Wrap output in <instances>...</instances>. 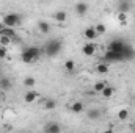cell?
Returning a JSON list of instances; mask_svg holds the SVG:
<instances>
[{"mask_svg":"<svg viewBox=\"0 0 135 133\" xmlns=\"http://www.w3.org/2000/svg\"><path fill=\"white\" fill-rule=\"evenodd\" d=\"M42 47H36V45H30V47H25L21 55H19V60L24 63V64H32L36 63L41 57H42Z\"/></svg>","mask_w":135,"mask_h":133,"instance_id":"cell-1","label":"cell"},{"mask_svg":"<svg viewBox=\"0 0 135 133\" xmlns=\"http://www.w3.org/2000/svg\"><path fill=\"white\" fill-rule=\"evenodd\" d=\"M61 49H63V45H61V41H58V39H50V41H47L44 45H42V53L46 55V57H55V55H58L60 52H61Z\"/></svg>","mask_w":135,"mask_h":133,"instance_id":"cell-2","label":"cell"},{"mask_svg":"<svg viewBox=\"0 0 135 133\" xmlns=\"http://www.w3.org/2000/svg\"><path fill=\"white\" fill-rule=\"evenodd\" d=\"M2 22H3V25H5V27L16 28V27H19V25H21L22 17H21V14H17V13H6V14L2 17Z\"/></svg>","mask_w":135,"mask_h":133,"instance_id":"cell-3","label":"cell"},{"mask_svg":"<svg viewBox=\"0 0 135 133\" xmlns=\"http://www.w3.org/2000/svg\"><path fill=\"white\" fill-rule=\"evenodd\" d=\"M102 60H104L105 63H121V61H124L123 53H119V52H113V50H108V49L105 50Z\"/></svg>","mask_w":135,"mask_h":133,"instance_id":"cell-4","label":"cell"},{"mask_svg":"<svg viewBox=\"0 0 135 133\" xmlns=\"http://www.w3.org/2000/svg\"><path fill=\"white\" fill-rule=\"evenodd\" d=\"M98 52V44L94 41H88L82 45V55L85 57H94Z\"/></svg>","mask_w":135,"mask_h":133,"instance_id":"cell-5","label":"cell"},{"mask_svg":"<svg viewBox=\"0 0 135 133\" xmlns=\"http://www.w3.org/2000/svg\"><path fill=\"white\" fill-rule=\"evenodd\" d=\"M127 45V42H124L123 39H112L108 44H107V49L108 50H113V52H119V53H123V50H124V47Z\"/></svg>","mask_w":135,"mask_h":133,"instance_id":"cell-6","label":"cell"},{"mask_svg":"<svg viewBox=\"0 0 135 133\" xmlns=\"http://www.w3.org/2000/svg\"><path fill=\"white\" fill-rule=\"evenodd\" d=\"M38 99H39V93L35 91L33 88H32V89H27L25 94H24V102H25V103H35Z\"/></svg>","mask_w":135,"mask_h":133,"instance_id":"cell-7","label":"cell"},{"mask_svg":"<svg viewBox=\"0 0 135 133\" xmlns=\"http://www.w3.org/2000/svg\"><path fill=\"white\" fill-rule=\"evenodd\" d=\"M132 6H134L132 0H118V3H116L118 11H123V13H131Z\"/></svg>","mask_w":135,"mask_h":133,"instance_id":"cell-8","label":"cell"},{"mask_svg":"<svg viewBox=\"0 0 135 133\" xmlns=\"http://www.w3.org/2000/svg\"><path fill=\"white\" fill-rule=\"evenodd\" d=\"M88 9H90V6H88V3H85V2H77V3H75V6H74L75 14H77V16H80V17H83V16L88 13Z\"/></svg>","mask_w":135,"mask_h":133,"instance_id":"cell-9","label":"cell"},{"mask_svg":"<svg viewBox=\"0 0 135 133\" xmlns=\"http://www.w3.org/2000/svg\"><path fill=\"white\" fill-rule=\"evenodd\" d=\"M54 21L57 22V24H65L68 21V13L65 9H58V11H55L54 13Z\"/></svg>","mask_w":135,"mask_h":133,"instance_id":"cell-10","label":"cell"},{"mask_svg":"<svg viewBox=\"0 0 135 133\" xmlns=\"http://www.w3.org/2000/svg\"><path fill=\"white\" fill-rule=\"evenodd\" d=\"M98 36H99V34L96 33L94 27H86V28L83 30V38H85L86 41H96Z\"/></svg>","mask_w":135,"mask_h":133,"instance_id":"cell-11","label":"cell"},{"mask_svg":"<svg viewBox=\"0 0 135 133\" xmlns=\"http://www.w3.org/2000/svg\"><path fill=\"white\" fill-rule=\"evenodd\" d=\"M69 110H71L74 114H80V113H83V111H85V105H83L80 100H77V102H74V103H71V105H69Z\"/></svg>","mask_w":135,"mask_h":133,"instance_id":"cell-12","label":"cell"},{"mask_svg":"<svg viewBox=\"0 0 135 133\" xmlns=\"http://www.w3.org/2000/svg\"><path fill=\"white\" fill-rule=\"evenodd\" d=\"M134 57H135V50L132 49V45L127 44L123 50V58H124V61H129V60H134Z\"/></svg>","mask_w":135,"mask_h":133,"instance_id":"cell-13","label":"cell"},{"mask_svg":"<svg viewBox=\"0 0 135 133\" xmlns=\"http://www.w3.org/2000/svg\"><path fill=\"white\" fill-rule=\"evenodd\" d=\"M129 116H131L129 108H119V110H118V113H116V119H118V121H121V122L127 121V119H129Z\"/></svg>","mask_w":135,"mask_h":133,"instance_id":"cell-14","label":"cell"},{"mask_svg":"<svg viewBox=\"0 0 135 133\" xmlns=\"http://www.w3.org/2000/svg\"><path fill=\"white\" fill-rule=\"evenodd\" d=\"M44 132L46 133H60L61 132V127H60V124H57V122H50V124H47V125L44 127Z\"/></svg>","mask_w":135,"mask_h":133,"instance_id":"cell-15","label":"cell"},{"mask_svg":"<svg viewBox=\"0 0 135 133\" xmlns=\"http://www.w3.org/2000/svg\"><path fill=\"white\" fill-rule=\"evenodd\" d=\"M116 21H118L123 27H126V25H127V22H129V13L118 11V13H116Z\"/></svg>","mask_w":135,"mask_h":133,"instance_id":"cell-16","label":"cell"},{"mask_svg":"<svg viewBox=\"0 0 135 133\" xmlns=\"http://www.w3.org/2000/svg\"><path fill=\"white\" fill-rule=\"evenodd\" d=\"M38 32L42 33V34H47L50 32V24L47 21H39L38 22Z\"/></svg>","mask_w":135,"mask_h":133,"instance_id":"cell-17","label":"cell"},{"mask_svg":"<svg viewBox=\"0 0 135 133\" xmlns=\"http://www.w3.org/2000/svg\"><path fill=\"white\" fill-rule=\"evenodd\" d=\"M113 94H115V88H113V86H110V85H107V86L101 91V96L104 97V99H112V97H113Z\"/></svg>","mask_w":135,"mask_h":133,"instance_id":"cell-18","label":"cell"},{"mask_svg":"<svg viewBox=\"0 0 135 133\" xmlns=\"http://www.w3.org/2000/svg\"><path fill=\"white\" fill-rule=\"evenodd\" d=\"M42 108H44L46 111H52V110H55V108H57V100L55 99H46L44 100Z\"/></svg>","mask_w":135,"mask_h":133,"instance_id":"cell-19","label":"cell"},{"mask_svg":"<svg viewBox=\"0 0 135 133\" xmlns=\"http://www.w3.org/2000/svg\"><path fill=\"white\" fill-rule=\"evenodd\" d=\"M11 86H13V83H11V80L8 77H2L0 78V89L8 91V89H11Z\"/></svg>","mask_w":135,"mask_h":133,"instance_id":"cell-20","label":"cell"},{"mask_svg":"<svg viewBox=\"0 0 135 133\" xmlns=\"http://www.w3.org/2000/svg\"><path fill=\"white\" fill-rule=\"evenodd\" d=\"M22 85H24V86H25L27 89H32V88H35V86H36V78L28 75V77H25V78H24Z\"/></svg>","mask_w":135,"mask_h":133,"instance_id":"cell-21","label":"cell"},{"mask_svg":"<svg viewBox=\"0 0 135 133\" xmlns=\"http://www.w3.org/2000/svg\"><path fill=\"white\" fill-rule=\"evenodd\" d=\"M108 85V81H105V80H98L94 85H93V93H99L101 94V91Z\"/></svg>","mask_w":135,"mask_h":133,"instance_id":"cell-22","label":"cell"},{"mask_svg":"<svg viewBox=\"0 0 135 133\" xmlns=\"http://www.w3.org/2000/svg\"><path fill=\"white\" fill-rule=\"evenodd\" d=\"M88 117L93 119V121H98V119L101 117V110H99V108H91V110L88 111Z\"/></svg>","mask_w":135,"mask_h":133,"instance_id":"cell-23","label":"cell"},{"mask_svg":"<svg viewBox=\"0 0 135 133\" xmlns=\"http://www.w3.org/2000/svg\"><path fill=\"white\" fill-rule=\"evenodd\" d=\"M96 72H98V74H107V72H108V63H105V61L99 63V64L96 66Z\"/></svg>","mask_w":135,"mask_h":133,"instance_id":"cell-24","label":"cell"},{"mask_svg":"<svg viewBox=\"0 0 135 133\" xmlns=\"http://www.w3.org/2000/svg\"><path fill=\"white\" fill-rule=\"evenodd\" d=\"M0 34H6V36H9V38H13V39H14L16 32H14V28H11V27H3V30L0 32Z\"/></svg>","mask_w":135,"mask_h":133,"instance_id":"cell-25","label":"cell"},{"mask_svg":"<svg viewBox=\"0 0 135 133\" xmlns=\"http://www.w3.org/2000/svg\"><path fill=\"white\" fill-rule=\"evenodd\" d=\"M65 69L68 72H74L75 70V61L74 60H66L65 61Z\"/></svg>","mask_w":135,"mask_h":133,"instance_id":"cell-26","label":"cell"},{"mask_svg":"<svg viewBox=\"0 0 135 133\" xmlns=\"http://www.w3.org/2000/svg\"><path fill=\"white\" fill-rule=\"evenodd\" d=\"M11 41H13V38H9V36H6V34H0V45H9L11 44Z\"/></svg>","mask_w":135,"mask_h":133,"instance_id":"cell-27","label":"cell"},{"mask_svg":"<svg viewBox=\"0 0 135 133\" xmlns=\"http://www.w3.org/2000/svg\"><path fill=\"white\" fill-rule=\"evenodd\" d=\"M93 27H94L96 33L99 34V36H101V34H104L105 32H107V27H105L104 24H96V25H93Z\"/></svg>","mask_w":135,"mask_h":133,"instance_id":"cell-28","label":"cell"},{"mask_svg":"<svg viewBox=\"0 0 135 133\" xmlns=\"http://www.w3.org/2000/svg\"><path fill=\"white\" fill-rule=\"evenodd\" d=\"M5 58H8V50L5 45H0V60H5Z\"/></svg>","mask_w":135,"mask_h":133,"instance_id":"cell-29","label":"cell"},{"mask_svg":"<svg viewBox=\"0 0 135 133\" xmlns=\"http://www.w3.org/2000/svg\"><path fill=\"white\" fill-rule=\"evenodd\" d=\"M3 96H5V91H3V89H0V102L3 100Z\"/></svg>","mask_w":135,"mask_h":133,"instance_id":"cell-30","label":"cell"},{"mask_svg":"<svg viewBox=\"0 0 135 133\" xmlns=\"http://www.w3.org/2000/svg\"><path fill=\"white\" fill-rule=\"evenodd\" d=\"M3 27H5V25H3V22H2V19H0V32L3 30Z\"/></svg>","mask_w":135,"mask_h":133,"instance_id":"cell-31","label":"cell"},{"mask_svg":"<svg viewBox=\"0 0 135 133\" xmlns=\"http://www.w3.org/2000/svg\"><path fill=\"white\" fill-rule=\"evenodd\" d=\"M0 61H2V60H0Z\"/></svg>","mask_w":135,"mask_h":133,"instance_id":"cell-32","label":"cell"},{"mask_svg":"<svg viewBox=\"0 0 135 133\" xmlns=\"http://www.w3.org/2000/svg\"><path fill=\"white\" fill-rule=\"evenodd\" d=\"M134 96H135V94H134Z\"/></svg>","mask_w":135,"mask_h":133,"instance_id":"cell-33","label":"cell"}]
</instances>
